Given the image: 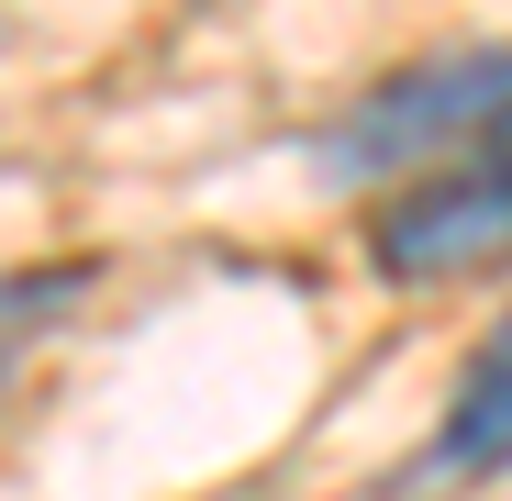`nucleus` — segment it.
Masks as SVG:
<instances>
[{
    "instance_id": "f257e3e1",
    "label": "nucleus",
    "mask_w": 512,
    "mask_h": 501,
    "mask_svg": "<svg viewBox=\"0 0 512 501\" xmlns=\"http://www.w3.org/2000/svg\"><path fill=\"white\" fill-rule=\"evenodd\" d=\"M512 112V45H457V56H423L401 78H379V90L334 123L312 145V167L334 190L357 179H401V167H446L468 134H490Z\"/></svg>"
},
{
    "instance_id": "f03ea898",
    "label": "nucleus",
    "mask_w": 512,
    "mask_h": 501,
    "mask_svg": "<svg viewBox=\"0 0 512 501\" xmlns=\"http://www.w3.org/2000/svg\"><path fill=\"white\" fill-rule=\"evenodd\" d=\"M368 257H379V279H468V268L512 257V112L368 223Z\"/></svg>"
},
{
    "instance_id": "7ed1b4c3",
    "label": "nucleus",
    "mask_w": 512,
    "mask_h": 501,
    "mask_svg": "<svg viewBox=\"0 0 512 501\" xmlns=\"http://www.w3.org/2000/svg\"><path fill=\"white\" fill-rule=\"evenodd\" d=\"M490 468H512V312L479 334V357L457 368V390L435 412V435L412 446L401 490H446V479H490Z\"/></svg>"
}]
</instances>
